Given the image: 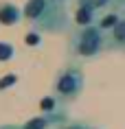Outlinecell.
I'll return each mask as SVG.
<instances>
[{
    "mask_svg": "<svg viewBox=\"0 0 125 129\" xmlns=\"http://www.w3.org/2000/svg\"><path fill=\"white\" fill-rule=\"evenodd\" d=\"M22 11H24V18L37 31L64 33L68 28V13L62 0H29Z\"/></svg>",
    "mask_w": 125,
    "mask_h": 129,
    "instance_id": "obj_1",
    "label": "cell"
},
{
    "mask_svg": "<svg viewBox=\"0 0 125 129\" xmlns=\"http://www.w3.org/2000/svg\"><path fill=\"white\" fill-rule=\"evenodd\" d=\"M105 46V35L103 31L94 24L90 26H79L70 37V53L79 59H92L101 53Z\"/></svg>",
    "mask_w": 125,
    "mask_h": 129,
    "instance_id": "obj_2",
    "label": "cell"
},
{
    "mask_svg": "<svg viewBox=\"0 0 125 129\" xmlns=\"http://www.w3.org/2000/svg\"><path fill=\"white\" fill-rule=\"evenodd\" d=\"M83 72L81 68H77V66H66V68L55 77V96L59 101H75L77 96L83 92Z\"/></svg>",
    "mask_w": 125,
    "mask_h": 129,
    "instance_id": "obj_3",
    "label": "cell"
},
{
    "mask_svg": "<svg viewBox=\"0 0 125 129\" xmlns=\"http://www.w3.org/2000/svg\"><path fill=\"white\" fill-rule=\"evenodd\" d=\"M66 122V114H44L35 116L24 122V129H57L59 125Z\"/></svg>",
    "mask_w": 125,
    "mask_h": 129,
    "instance_id": "obj_4",
    "label": "cell"
},
{
    "mask_svg": "<svg viewBox=\"0 0 125 129\" xmlns=\"http://www.w3.org/2000/svg\"><path fill=\"white\" fill-rule=\"evenodd\" d=\"M105 35V46L112 50H125V13H121L118 22L108 31Z\"/></svg>",
    "mask_w": 125,
    "mask_h": 129,
    "instance_id": "obj_5",
    "label": "cell"
},
{
    "mask_svg": "<svg viewBox=\"0 0 125 129\" xmlns=\"http://www.w3.org/2000/svg\"><path fill=\"white\" fill-rule=\"evenodd\" d=\"M97 9L99 7L94 5V0H79V7H77V13H75L77 26H90V24H94Z\"/></svg>",
    "mask_w": 125,
    "mask_h": 129,
    "instance_id": "obj_6",
    "label": "cell"
},
{
    "mask_svg": "<svg viewBox=\"0 0 125 129\" xmlns=\"http://www.w3.org/2000/svg\"><path fill=\"white\" fill-rule=\"evenodd\" d=\"M22 18H24V11H20L15 5H11V2L0 5V24L11 26V24H18Z\"/></svg>",
    "mask_w": 125,
    "mask_h": 129,
    "instance_id": "obj_7",
    "label": "cell"
},
{
    "mask_svg": "<svg viewBox=\"0 0 125 129\" xmlns=\"http://www.w3.org/2000/svg\"><path fill=\"white\" fill-rule=\"evenodd\" d=\"M40 109L44 114H66L62 107H57V96H44L40 103Z\"/></svg>",
    "mask_w": 125,
    "mask_h": 129,
    "instance_id": "obj_8",
    "label": "cell"
},
{
    "mask_svg": "<svg viewBox=\"0 0 125 129\" xmlns=\"http://www.w3.org/2000/svg\"><path fill=\"white\" fill-rule=\"evenodd\" d=\"M118 18H121V13H118V11H112V13L103 15V18L99 20V24H97V26L101 28L103 33H108V31H110V28H112V26H114V24L118 22Z\"/></svg>",
    "mask_w": 125,
    "mask_h": 129,
    "instance_id": "obj_9",
    "label": "cell"
},
{
    "mask_svg": "<svg viewBox=\"0 0 125 129\" xmlns=\"http://www.w3.org/2000/svg\"><path fill=\"white\" fill-rule=\"evenodd\" d=\"M13 57V46L7 42H0V61H9Z\"/></svg>",
    "mask_w": 125,
    "mask_h": 129,
    "instance_id": "obj_10",
    "label": "cell"
},
{
    "mask_svg": "<svg viewBox=\"0 0 125 129\" xmlns=\"http://www.w3.org/2000/svg\"><path fill=\"white\" fill-rule=\"evenodd\" d=\"M57 129H97V127H92V125H86V122H79V120H72V122H64V125H59Z\"/></svg>",
    "mask_w": 125,
    "mask_h": 129,
    "instance_id": "obj_11",
    "label": "cell"
},
{
    "mask_svg": "<svg viewBox=\"0 0 125 129\" xmlns=\"http://www.w3.org/2000/svg\"><path fill=\"white\" fill-rule=\"evenodd\" d=\"M15 79H18L15 75H7V77H5V81H0V90L5 88V85H11V83H15Z\"/></svg>",
    "mask_w": 125,
    "mask_h": 129,
    "instance_id": "obj_12",
    "label": "cell"
},
{
    "mask_svg": "<svg viewBox=\"0 0 125 129\" xmlns=\"http://www.w3.org/2000/svg\"><path fill=\"white\" fill-rule=\"evenodd\" d=\"M94 5H97L99 9H105L108 5H112V0H94Z\"/></svg>",
    "mask_w": 125,
    "mask_h": 129,
    "instance_id": "obj_13",
    "label": "cell"
},
{
    "mask_svg": "<svg viewBox=\"0 0 125 129\" xmlns=\"http://www.w3.org/2000/svg\"><path fill=\"white\" fill-rule=\"evenodd\" d=\"M0 129H24V125H0Z\"/></svg>",
    "mask_w": 125,
    "mask_h": 129,
    "instance_id": "obj_14",
    "label": "cell"
},
{
    "mask_svg": "<svg viewBox=\"0 0 125 129\" xmlns=\"http://www.w3.org/2000/svg\"><path fill=\"white\" fill-rule=\"evenodd\" d=\"M27 42H29V46H35V44H37V35H29Z\"/></svg>",
    "mask_w": 125,
    "mask_h": 129,
    "instance_id": "obj_15",
    "label": "cell"
},
{
    "mask_svg": "<svg viewBox=\"0 0 125 129\" xmlns=\"http://www.w3.org/2000/svg\"><path fill=\"white\" fill-rule=\"evenodd\" d=\"M118 5H121V7H123V11H125V0H116Z\"/></svg>",
    "mask_w": 125,
    "mask_h": 129,
    "instance_id": "obj_16",
    "label": "cell"
}]
</instances>
